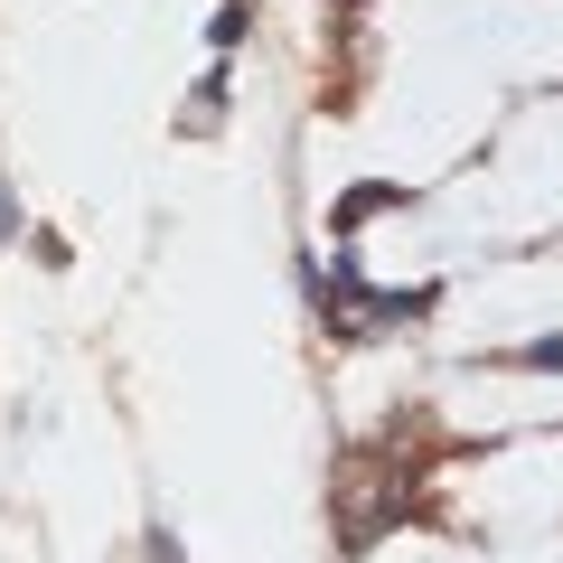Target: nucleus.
<instances>
[{"mask_svg":"<svg viewBox=\"0 0 563 563\" xmlns=\"http://www.w3.org/2000/svg\"><path fill=\"white\" fill-rule=\"evenodd\" d=\"M517 366H563V339H544V347H526Z\"/></svg>","mask_w":563,"mask_h":563,"instance_id":"nucleus-1","label":"nucleus"}]
</instances>
